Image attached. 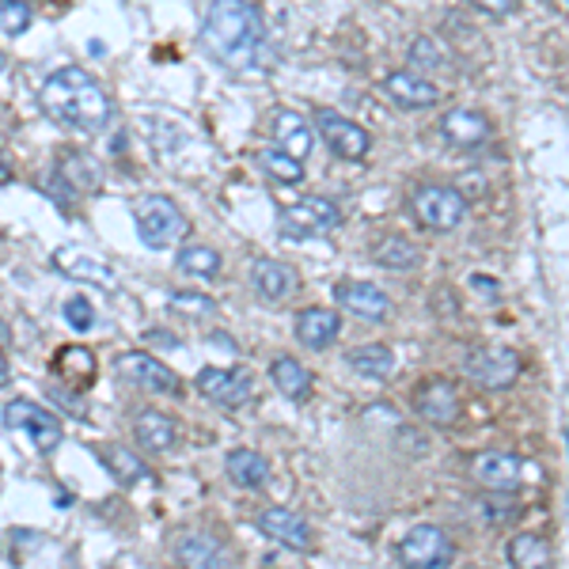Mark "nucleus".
I'll return each mask as SVG.
<instances>
[{
  "mask_svg": "<svg viewBox=\"0 0 569 569\" xmlns=\"http://www.w3.org/2000/svg\"><path fill=\"white\" fill-rule=\"evenodd\" d=\"M205 58L232 73H266L274 65V42L266 20L251 0H213L198 30Z\"/></svg>",
  "mask_w": 569,
  "mask_h": 569,
  "instance_id": "1",
  "label": "nucleus"
},
{
  "mask_svg": "<svg viewBox=\"0 0 569 569\" xmlns=\"http://www.w3.org/2000/svg\"><path fill=\"white\" fill-rule=\"evenodd\" d=\"M38 103H42V111L53 122L80 129V134H99L114 114L111 96L99 88L96 76L76 65H65L46 76L42 91H38Z\"/></svg>",
  "mask_w": 569,
  "mask_h": 569,
  "instance_id": "2",
  "label": "nucleus"
},
{
  "mask_svg": "<svg viewBox=\"0 0 569 569\" xmlns=\"http://www.w3.org/2000/svg\"><path fill=\"white\" fill-rule=\"evenodd\" d=\"M134 225H137V236H141L144 248L152 251H167L187 236V217L182 210L164 194H144L134 202Z\"/></svg>",
  "mask_w": 569,
  "mask_h": 569,
  "instance_id": "3",
  "label": "nucleus"
},
{
  "mask_svg": "<svg viewBox=\"0 0 569 569\" xmlns=\"http://www.w3.org/2000/svg\"><path fill=\"white\" fill-rule=\"evenodd\" d=\"M410 210L433 232H456L467 220V198L459 187H441V182H421L410 194Z\"/></svg>",
  "mask_w": 569,
  "mask_h": 569,
  "instance_id": "4",
  "label": "nucleus"
},
{
  "mask_svg": "<svg viewBox=\"0 0 569 569\" xmlns=\"http://www.w3.org/2000/svg\"><path fill=\"white\" fill-rule=\"evenodd\" d=\"M456 558V543L437 524H414L399 543V562L403 569H444Z\"/></svg>",
  "mask_w": 569,
  "mask_h": 569,
  "instance_id": "5",
  "label": "nucleus"
},
{
  "mask_svg": "<svg viewBox=\"0 0 569 569\" xmlns=\"http://www.w3.org/2000/svg\"><path fill=\"white\" fill-rule=\"evenodd\" d=\"M342 225V210L330 198H300V202L281 210V232L292 240H315V236H330Z\"/></svg>",
  "mask_w": 569,
  "mask_h": 569,
  "instance_id": "6",
  "label": "nucleus"
},
{
  "mask_svg": "<svg viewBox=\"0 0 569 569\" xmlns=\"http://www.w3.org/2000/svg\"><path fill=\"white\" fill-rule=\"evenodd\" d=\"M467 376L486 391H505L517 383L520 376V357L509 345H479L467 353Z\"/></svg>",
  "mask_w": 569,
  "mask_h": 569,
  "instance_id": "7",
  "label": "nucleus"
},
{
  "mask_svg": "<svg viewBox=\"0 0 569 569\" xmlns=\"http://www.w3.org/2000/svg\"><path fill=\"white\" fill-rule=\"evenodd\" d=\"M114 368H118V376L126 383H134V388H141V391H152V395H179L182 391L179 376H175L164 361L152 357V353H141V350L122 353V357L114 361Z\"/></svg>",
  "mask_w": 569,
  "mask_h": 569,
  "instance_id": "8",
  "label": "nucleus"
},
{
  "mask_svg": "<svg viewBox=\"0 0 569 569\" xmlns=\"http://www.w3.org/2000/svg\"><path fill=\"white\" fill-rule=\"evenodd\" d=\"M4 426L8 429H23V433L30 437V444H35L42 456H50V452L61 444V421L53 418L50 410H42V406L27 403V399H15V403L4 406Z\"/></svg>",
  "mask_w": 569,
  "mask_h": 569,
  "instance_id": "9",
  "label": "nucleus"
},
{
  "mask_svg": "<svg viewBox=\"0 0 569 569\" xmlns=\"http://www.w3.org/2000/svg\"><path fill=\"white\" fill-rule=\"evenodd\" d=\"M315 129H319L323 141H327L342 160H365L368 149H372V137H368L365 126H357V122L345 118V114H338V111H327V106L315 111Z\"/></svg>",
  "mask_w": 569,
  "mask_h": 569,
  "instance_id": "10",
  "label": "nucleus"
},
{
  "mask_svg": "<svg viewBox=\"0 0 569 569\" xmlns=\"http://www.w3.org/2000/svg\"><path fill=\"white\" fill-rule=\"evenodd\" d=\"M471 479L482 490H497V494H509L524 482V464L509 452H479L471 456Z\"/></svg>",
  "mask_w": 569,
  "mask_h": 569,
  "instance_id": "11",
  "label": "nucleus"
},
{
  "mask_svg": "<svg viewBox=\"0 0 569 569\" xmlns=\"http://www.w3.org/2000/svg\"><path fill=\"white\" fill-rule=\"evenodd\" d=\"M334 304L342 307V312L365 319V323H383L391 315L388 292H380L376 284H368V281H338L334 284Z\"/></svg>",
  "mask_w": 569,
  "mask_h": 569,
  "instance_id": "12",
  "label": "nucleus"
},
{
  "mask_svg": "<svg viewBox=\"0 0 569 569\" xmlns=\"http://www.w3.org/2000/svg\"><path fill=\"white\" fill-rule=\"evenodd\" d=\"M198 391L220 406H243L251 399V391H255V383H251V376L243 368H202L198 372Z\"/></svg>",
  "mask_w": 569,
  "mask_h": 569,
  "instance_id": "13",
  "label": "nucleus"
},
{
  "mask_svg": "<svg viewBox=\"0 0 569 569\" xmlns=\"http://www.w3.org/2000/svg\"><path fill=\"white\" fill-rule=\"evenodd\" d=\"M53 266L73 281H91L99 289H114V266L91 255V251L76 248V243H65V248L53 251Z\"/></svg>",
  "mask_w": 569,
  "mask_h": 569,
  "instance_id": "14",
  "label": "nucleus"
},
{
  "mask_svg": "<svg viewBox=\"0 0 569 569\" xmlns=\"http://www.w3.org/2000/svg\"><path fill=\"white\" fill-rule=\"evenodd\" d=\"M270 137H274V149L289 152V156L300 160V164H304V160L312 156V149H315L312 126L304 122V114L289 111V106L274 111V118H270Z\"/></svg>",
  "mask_w": 569,
  "mask_h": 569,
  "instance_id": "15",
  "label": "nucleus"
},
{
  "mask_svg": "<svg viewBox=\"0 0 569 569\" xmlns=\"http://www.w3.org/2000/svg\"><path fill=\"white\" fill-rule=\"evenodd\" d=\"M258 532L270 535L274 543L289 551H307L312 547V528H307L304 517H296L292 509H281V505H270V509L258 513Z\"/></svg>",
  "mask_w": 569,
  "mask_h": 569,
  "instance_id": "16",
  "label": "nucleus"
},
{
  "mask_svg": "<svg viewBox=\"0 0 569 569\" xmlns=\"http://www.w3.org/2000/svg\"><path fill=\"white\" fill-rule=\"evenodd\" d=\"M175 562L182 569H228V547L213 532H187L175 543Z\"/></svg>",
  "mask_w": 569,
  "mask_h": 569,
  "instance_id": "17",
  "label": "nucleus"
},
{
  "mask_svg": "<svg viewBox=\"0 0 569 569\" xmlns=\"http://www.w3.org/2000/svg\"><path fill=\"white\" fill-rule=\"evenodd\" d=\"M383 91H388V96L395 99V106H403V111H426V106L441 103V88L418 73L383 76Z\"/></svg>",
  "mask_w": 569,
  "mask_h": 569,
  "instance_id": "18",
  "label": "nucleus"
},
{
  "mask_svg": "<svg viewBox=\"0 0 569 569\" xmlns=\"http://www.w3.org/2000/svg\"><path fill=\"white\" fill-rule=\"evenodd\" d=\"M441 134L456 149H479V144L490 141V118L471 111V106H456L441 118Z\"/></svg>",
  "mask_w": 569,
  "mask_h": 569,
  "instance_id": "19",
  "label": "nucleus"
},
{
  "mask_svg": "<svg viewBox=\"0 0 569 569\" xmlns=\"http://www.w3.org/2000/svg\"><path fill=\"white\" fill-rule=\"evenodd\" d=\"M251 284H255V292L263 300L281 304V300H289L292 292H296L300 281H296V270L278 263V258H255V266H251Z\"/></svg>",
  "mask_w": 569,
  "mask_h": 569,
  "instance_id": "20",
  "label": "nucleus"
},
{
  "mask_svg": "<svg viewBox=\"0 0 569 569\" xmlns=\"http://www.w3.org/2000/svg\"><path fill=\"white\" fill-rule=\"evenodd\" d=\"M418 414L429 426H452L459 418V395L448 380H429L418 391Z\"/></svg>",
  "mask_w": 569,
  "mask_h": 569,
  "instance_id": "21",
  "label": "nucleus"
},
{
  "mask_svg": "<svg viewBox=\"0 0 569 569\" xmlns=\"http://www.w3.org/2000/svg\"><path fill=\"white\" fill-rule=\"evenodd\" d=\"M338 330H342V315L330 312V307H307L296 315V338L307 350H327L338 338Z\"/></svg>",
  "mask_w": 569,
  "mask_h": 569,
  "instance_id": "22",
  "label": "nucleus"
},
{
  "mask_svg": "<svg viewBox=\"0 0 569 569\" xmlns=\"http://www.w3.org/2000/svg\"><path fill=\"white\" fill-rule=\"evenodd\" d=\"M134 437L149 452H172L175 441H179V426L164 410H141L134 418Z\"/></svg>",
  "mask_w": 569,
  "mask_h": 569,
  "instance_id": "23",
  "label": "nucleus"
},
{
  "mask_svg": "<svg viewBox=\"0 0 569 569\" xmlns=\"http://www.w3.org/2000/svg\"><path fill=\"white\" fill-rule=\"evenodd\" d=\"M225 467H228V479H232L236 486H243V490H258V486H266V479H270V459H266L263 452H255V448L228 452Z\"/></svg>",
  "mask_w": 569,
  "mask_h": 569,
  "instance_id": "24",
  "label": "nucleus"
},
{
  "mask_svg": "<svg viewBox=\"0 0 569 569\" xmlns=\"http://www.w3.org/2000/svg\"><path fill=\"white\" fill-rule=\"evenodd\" d=\"M345 365H350L357 376H365V380H388V376L395 372V353L380 342L353 345V350L345 353Z\"/></svg>",
  "mask_w": 569,
  "mask_h": 569,
  "instance_id": "25",
  "label": "nucleus"
},
{
  "mask_svg": "<svg viewBox=\"0 0 569 569\" xmlns=\"http://www.w3.org/2000/svg\"><path fill=\"white\" fill-rule=\"evenodd\" d=\"M58 179L65 182L73 194H91V190H99V167L91 156H84V152H65V156L58 160Z\"/></svg>",
  "mask_w": 569,
  "mask_h": 569,
  "instance_id": "26",
  "label": "nucleus"
},
{
  "mask_svg": "<svg viewBox=\"0 0 569 569\" xmlns=\"http://www.w3.org/2000/svg\"><path fill=\"white\" fill-rule=\"evenodd\" d=\"M372 258L383 266V270L403 274V270H414V266L421 263V251H418V243L406 240V236H383V240H376Z\"/></svg>",
  "mask_w": 569,
  "mask_h": 569,
  "instance_id": "27",
  "label": "nucleus"
},
{
  "mask_svg": "<svg viewBox=\"0 0 569 569\" xmlns=\"http://www.w3.org/2000/svg\"><path fill=\"white\" fill-rule=\"evenodd\" d=\"M270 376H274V383H278L281 395L292 399V403H304V399L312 395V372H307L296 357H274Z\"/></svg>",
  "mask_w": 569,
  "mask_h": 569,
  "instance_id": "28",
  "label": "nucleus"
},
{
  "mask_svg": "<svg viewBox=\"0 0 569 569\" xmlns=\"http://www.w3.org/2000/svg\"><path fill=\"white\" fill-rule=\"evenodd\" d=\"M551 547L540 535H513L509 540V566L513 569H551Z\"/></svg>",
  "mask_w": 569,
  "mask_h": 569,
  "instance_id": "29",
  "label": "nucleus"
},
{
  "mask_svg": "<svg viewBox=\"0 0 569 569\" xmlns=\"http://www.w3.org/2000/svg\"><path fill=\"white\" fill-rule=\"evenodd\" d=\"M99 459L111 467V475L122 482V486H134V482L149 479V467H144L129 448H118V444H114V448H99Z\"/></svg>",
  "mask_w": 569,
  "mask_h": 569,
  "instance_id": "30",
  "label": "nucleus"
},
{
  "mask_svg": "<svg viewBox=\"0 0 569 569\" xmlns=\"http://www.w3.org/2000/svg\"><path fill=\"white\" fill-rule=\"evenodd\" d=\"M175 266H179L182 274H194V278H217V274H220V255L213 248H205V243H190V248L179 251Z\"/></svg>",
  "mask_w": 569,
  "mask_h": 569,
  "instance_id": "31",
  "label": "nucleus"
},
{
  "mask_svg": "<svg viewBox=\"0 0 569 569\" xmlns=\"http://www.w3.org/2000/svg\"><path fill=\"white\" fill-rule=\"evenodd\" d=\"M58 372L76 383H96V357L84 345H68V350L58 353Z\"/></svg>",
  "mask_w": 569,
  "mask_h": 569,
  "instance_id": "32",
  "label": "nucleus"
},
{
  "mask_svg": "<svg viewBox=\"0 0 569 569\" xmlns=\"http://www.w3.org/2000/svg\"><path fill=\"white\" fill-rule=\"evenodd\" d=\"M258 164H263V172L270 175V179H278V182H300L304 179V164L292 160L289 152H281V149H263L258 152Z\"/></svg>",
  "mask_w": 569,
  "mask_h": 569,
  "instance_id": "33",
  "label": "nucleus"
},
{
  "mask_svg": "<svg viewBox=\"0 0 569 569\" xmlns=\"http://www.w3.org/2000/svg\"><path fill=\"white\" fill-rule=\"evenodd\" d=\"M410 65L426 68V73H437V68L448 65V50H444V42H437V38L418 35L410 42Z\"/></svg>",
  "mask_w": 569,
  "mask_h": 569,
  "instance_id": "34",
  "label": "nucleus"
},
{
  "mask_svg": "<svg viewBox=\"0 0 569 569\" xmlns=\"http://www.w3.org/2000/svg\"><path fill=\"white\" fill-rule=\"evenodd\" d=\"M167 307L187 315V319H205V315L217 312V304H213L210 296H202V292H172V296H167Z\"/></svg>",
  "mask_w": 569,
  "mask_h": 569,
  "instance_id": "35",
  "label": "nucleus"
},
{
  "mask_svg": "<svg viewBox=\"0 0 569 569\" xmlns=\"http://www.w3.org/2000/svg\"><path fill=\"white\" fill-rule=\"evenodd\" d=\"M30 20H35V12H30L27 0H0V30L4 35H23Z\"/></svg>",
  "mask_w": 569,
  "mask_h": 569,
  "instance_id": "36",
  "label": "nucleus"
},
{
  "mask_svg": "<svg viewBox=\"0 0 569 569\" xmlns=\"http://www.w3.org/2000/svg\"><path fill=\"white\" fill-rule=\"evenodd\" d=\"M61 315H65V323L73 330H91V327H96V307H91L88 296H68L65 307H61Z\"/></svg>",
  "mask_w": 569,
  "mask_h": 569,
  "instance_id": "37",
  "label": "nucleus"
},
{
  "mask_svg": "<svg viewBox=\"0 0 569 569\" xmlns=\"http://www.w3.org/2000/svg\"><path fill=\"white\" fill-rule=\"evenodd\" d=\"M46 391H50V399H53V403H61V406H65V410L73 414L76 421H88V410H84V399H80V395H73V391L58 388V383H53V388H46Z\"/></svg>",
  "mask_w": 569,
  "mask_h": 569,
  "instance_id": "38",
  "label": "nucleus"
},
{
  "mask_svg": "<svg viewBox=\"0 0 569 569\" xmlns=\"http://www.w3.org/2000/svg\"><path fill=\"white\" fill-rule=\"evenodd\" d=\"M144 342H156V345H164V350H175V345H179V338H175L172 330L152 327V330H144Z\"/></svg>",
  "mask_w": 569,
  "mask_h": 569,
  "instance_id": "39",
  "label": "nucleus"
},
{
  "mask_svg": "<svg viewBox=\"0 0 569 569\" xmlns=\"http://www.w3.org/2000/svg\"><path fill=\"white\" fill-rule=\"evenodd\" d=\"M479 8H486V12H494V15H505L513 8V0H475Z\"/></svg>",
  "mask_w": 569,
  "mask_h": 569,
  "instance_id": "40",
  "label": "nucleus"
},
{
  "mask_svg": "<svg viewBox=\"0 0 569 569\" xmlns=\"http://www.w3.org/2000/svg\"><path fill=\"white\" fill-rule=\"evenodd\" d=\"M475 284H479V292H490V296H497V289H494V281H490V278H475Z\"/></svg>",
  "mask_w": 569,
  "mask_h": 569,
  "instance_id": "41",
  "label": "nucleus"
},
{
  "mask_svg": "<svg viewBox=\"0 0 569 569\" xmlns=\"http://www.w3.org/2000/svg\"><path fill=\"white\" fill-rule=\"evenodd\" d=\"M8 342H12V330H8V323L0 319V350H4Z\"/></svg>",
  "mask_w": 569,
  "mask_h": 569,
  "instance_id": "42",
  "label": "nucleus"
},
{
  "mask_svg": "<svg viewBox=\"0 0 569 569\" xmlns=\"http://www.w3.org/2000/svg\"><path fill=\"white\" fill-rule=\"evenodd\" d=\"M0 182H12V167H8L4 156H0Z\"/></svg>",
  "mask_w": 569,
  "mask_h": 569,
  "instance_id": "43",
  "label": "nucleus"
},
{
  "mask_svg": "<svg viewBox=\"0 0 569 569\" xmlns=\"http://www.w3.org/2000/svg\"><path fill=\"white\" fill-rule=\"evenodd\" d=\"M8 383V357H4V350H0V388Z\"/></svg>",
  "mask_w": 569,
  "mask_h": 569,
  "instance_id": "44",
  "label": "nucleus"
},
{
  "mask_svg": "<svg viewBox=\"0 0 569 569\" xmlns=\"http://www.w3.org/2000/svg\"><path fill=\"white\" fill-rule=\"evenodd\" d=\"M0 68H4V58H0Z\"/></svg>",
  "mask_w": 569,
  "mask_h": 569,
  "instance_id": "45",
  "label": "nucleus"
},
{
  "mask_svg": "<svg viewBox=\"0 0 569 569\" xmlns=\"http://www.w3.org/2000/svg\"><path fill=\"white\" fill-rule=\"evenodd\" d=\"M566 8H569V0H566Z\"/></svg>",
  "mask_w": 569,
  "mask_h": 569,
  "instance_id": "46",
  "label": "nucleus"
}]
</instances>
